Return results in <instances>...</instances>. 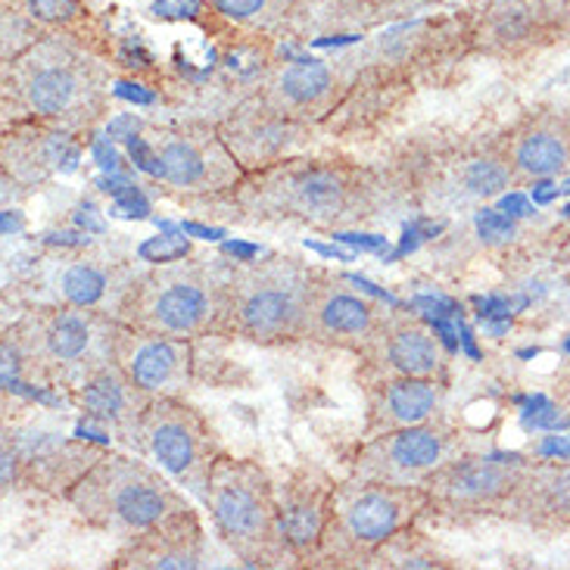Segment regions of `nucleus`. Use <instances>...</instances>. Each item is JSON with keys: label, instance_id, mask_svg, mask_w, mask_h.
<instances>
[{"label": "nucleus", "instance_id": "1", "mask_svg": "<svg viewBox=\"0 0 570 570\" xmlns=\"http://www.w3.org/2000/svg\"><path fill=\"white\" fill-rule=\"evenodd\" d=\"M400 187L386 166L346 154H296L247 171L213 222L296 225L312 232H350L402 213Z\"/></svg>", "mask_w": 570, "mask_h": 570}, {"label": "nucleus", "instance_id": "2", "mask_svg": "<svg viewBox=\"0 0 570 570\" xmlns=\"http://www.w3.org/2000/svg\"><path fill=\"white\" fill-rule=\"evenodd\" d=\"M0 112L7 122L88 138L112 112V62L66 35H45L0 66Z\"/></svg>", "mask_w": 570, "mask_h": 570}, {"label": "nucleus", "instance_id": "3", "mask_svg": "<svg viewBox=\"0 0 570 570\" xmlns=\"http://www.w3.org/2000/svg\"><path fill=\"white\" fill-rule=\"evenodd\" d=\"M384 166L402 206L424 216H459L518 187L499 131H421Z\"/></svg>", "mask_w": 570, "mask_h": 570}, {"label": "nucleus", "instance_id": "4", "mask_svg": "<svg viewBox=\"0 0 570 570\" xmlns=\"http://www.w3.org/2000/svg\"><path fill=\"white\" fill-rule=\"evenodd\" d=\"M119 318L100 308L26 303L3 327V358L29 381L72 390L112 362Z\"/></svg>", "mask_w": 570, "mask_h": 570}, {"label": "nucleus", "instance_id": "5", "mask_svg": "<svg viewBox=\"0 0 570 570\" xmlns=\"http://www.w3.org/2000/svg\"><path fill=\"white\" fill-rule=\"evenodd\" d=\"M318 272L322 268L291 253L228 265L216 337L263 350L303 343L308 293Z\"/></svg>", "mask_w": 570, "mask_h": 570}, {"label": "nucleus", "instance_id": "6", "mask_svg": "<svg viewBox=\"0 0 570 570\" xmlns=\"http://www.w3.org/2000/svg\"><path fill=\"white\" fill-rule=\"evenodd\" d=\"M222 546L244 568H293L278 505V480L256 459L222 452L200 499Z\"/></svg>", "mask_w": 570, "mask_h": 570}, {"label": "nucleus", "instance_id": "7", "mask_svg": "<svg viewBox=\"0 0 570 570\" xmlns=\"http://www.w3.org/2000/svg\"><path fill=\"white\" fill-rule=\"evenodd\" d=\"M228 265L218 256L169 259L140 268L119 306V322L163 337H216Z\"/></svg>", "mask_w": 570, "mask_h": 570}, {"label": "nucleus", "instance_id": "8", "mask_svg": "<svg viewBox=\"0 0 570 570\" xmlns=\"http://www.w3.org/2000/svg\"><path fill=\"white\" fill-rule=\"evenodd\" d=\"M163 474L159 464L104 449L66 502L81 524L125 542L190 505Z\"/></svg>", "mask_w": 570, "mask_h": 570}, {"label": "nucleus", "instance_id": "9", "mask_svg": "<svg viewBox=\"0 0 570 570\" xmlns=\"http://www.w3.org/2000/svg\"><path fill=\"white\" fill-rule=\"evenodd\" d=\"M144 147L150 159L147 169L163 194L203 218H213L218 206L247 178L244 166L222 138L218 122L209 119L150 125L144 131Z\"/></svg>", "mask_w": 570, "mask_h": 570}, {"label": "nucleus", "instance_id": "10", "mask_svg": "<svg viewBox=\"0 0 570 570\" xmlns=\"http://www.w3.org/2000/svg\"><path fill=\"white\" fill-rule=\"evenodd\" d=\"M424 487H396L362 478L340 480L331 524L324 530L312 570L371 568L381 546L405 527L424 524Z\"/></svg>", "mask_w": 570, "mask_h": 570}, {"label": "nucleus", "instance_id": "11", "mask_svg": "<svg viewBox=\"0 0 570 570\" xmlns=\"http://www.w3.org/2000/svg\"><path fill=\"white\" fill-rule=\"evenodd\" d=\"M530 459L511 455H483L464 449L446 462L428 483V514L424 524L474 527L487 521H505L511 499L518 495L527 478Z\"/></svg>", "mask_w": 570, "mask_h": 570}, {"label": "nucleus", "instance_id": "12", "mask_svg": "<svg viewBox=\"0 0 570 570\" xmlns=\"http://www.w3.org/2000/svg\"><path fill=\"white\" fill-rule=\"evenodd\" d=\"M138 275L135 259L119 249H53L35 259L19 293L26 303H62L119 315L125 293Z\"/></svg>", "mask_w": 570, "mask_h": 570}, {"label": "nucleus", "instance_id": "13", "mask_svg": "<svg viewBox=\"0 0 570 570\" xmlns=\"http://www.w3.org/2000/svg\"><path fill=\"white\" fill-rule=\"evenodd\" d=\"M135 449L197 499L206 493L213 464L225 452L209 417L185 396H154L147 402Z\"/></svg>", "mask_w": 570, "mask_h": 570}, {"label": "nucleus", "instance_id": "14", "mask_svg": "<svg viewBox=\"0 0 570 570\" xmlns=\"http://www.w3.org/2000/svg\"><path fill=\"white\" fill-rule=\"evenodd\" d=\"M468 16L480 60L530 62L570 45V0H480Z\"/></svg>", "mask_w": 570, "mask_h": 570}, {"label": "nucleus", "instance_id": "15", "mask_svg": "<svg viewBox=\"0 0 570 570\" xmlns=\"http://www.w3.org/2000/svg\"><path fill=\"white\" fill-rule=\"evenodd\" d=\"M104 449L78 443L60 431H47L41 424H3V493H38L66 502L78 480L88 474Z\"/></svg>", "mask_w": 570, "mask_h": 570}, {"label": "nucleus", "instance_id": "16", "mask_svg": "<svg viewBox=\"0 0 570 570\" xmlns=\"http://www.w3.org/2000/svg\"><path fill=\"white\" fill-rule=\"evenodd\" d=\"M462 428L443 412L431 421L396 428V431L365 436L350 462V478L396 483V487H424L428 480L464 452Z\"/></svg>", "mask_w": 570, "mask_h": 570}, {"label": "nucleus", "instance_id": "17", "mask_svg": "<svg viewBox=\"0 0 570 570\" xmlns=\"http://www.w3.org/2000/svg\"><path fill=\"white\" fill-rule=\"evenodd\" d=\"M350 81L353 57L346 50L334 57L275 60L249 94L284 119L324 131V125L331 122V116L350 91Z\"/></svg>", "mask_w": 570, "mask_h": 570}, {"label": "nucleus", "instance_id": "18", "mask_svg": "<svg viewBox=\"0 0 570 570\" xmlns=\"http://www.w3.org/2000/svg\"><path fill=\"white\" fill-rule=\"evenodd\" d=\"M358 384L377 377H431L449 381V353L440 334L415 312L390 308L368 346L355 355Z\"/></svg>", "mask_w": 570, "mask_h": 570}, {"label": "nucleus", "instance_id": "19", "mask_svg": "<svg viewBox=\"0 0 570 570\" xmlns=\"http://www.w3.org/2000/svg\"><path fill=\"white\" fill-rule=\"evenodd\" d=\"M514 185H540L570 175V109L561 104H533L509 125L495 128Z\"/></svg>", "mask_w": 570, "mask_h": 570}, {"label": "nucleus", "instance_id": "20", "mask_svg": "<svg viewBox=\"0 0 570 570\" xmlns=\"http://www.w3.org/2000/svg\"><path fill=\"white\" fill-rule=\"evenodd\" d=\"M386 312L390 308L355 291L350 281L322 268L315 287L308 293L303 343L358 355L368 346L374 331L381 327Z\"/></svg>", "mask_w": 570, "mask_h": 570}, {"label": "nucleus", "instance_id": "21", "mask_svg": "<svg viewBox=\"0 0 570 570\" xmlns=\"http://www.w3.org/2000/svg\"><path fill=\"white\" fill-rule=\"evenodd\" d=\"M218 131L244 171H256L287 156L306 154L315 144V135H322L312 125L284 119L275 109L259 104L253 94H244L232 112L218 119Z\"/></svg>", "mask_w": 570, "mask_h": 570}, {"label": "nucleus", "instance_id": "22", "mask_svg": "<svg viewBox=\"0 0 570 570\" xmlns=\"http://www.w3.org/2000/svg\"><path fill=\"white\" fill-rule=\"evenodd\" d=\"M340 480L318 462H296L278 478V505L293 568H312L331 524Z\"/></svg>", "mask_w": 570, "mask_h": 570}, {"label": "nucleus", "instance_id": "23", "mask_svg": "<svg viewBox=\"0 0 570 570\" xmlns=\"http://www.w3.org/2000/svg\"><path fill=\"white\" fill-rule=\"evenodd\" d=\"M112 362L147 393V396H187L197 381L194 340L163 337L119 322Z\"/></svg>", "mask_w": 570, "mask_h": 570}, {"label": "nucleus", "instance_id": "24", "mask_svg": "<svg viewBox=\"0 0 570 570\" xmlns=\"http://www.w3.org/2000/svg\"><path fill=\"white\" fill-rule=\"evenodd\" d=\"M209 564V537L194 505L119 546L112 570H197Z\"/></svg>", "mask_w": 570, "mask_h": 570}, {"label": "nucleus", "instance_id": "25", "mask_svg": "<svg viewBox=\"0 0 570 570\" xmlns=\"http://www.w3.org/2000/svg\"><path fill=\"white\" fill-rule=\"evenodd\" d=\"M81 150V138L29 122H7L0 138V171L3 185L31 194L47 185L57 171L72 163Z\"/></svg>", "mask_w": 570, "mask_h": 570}, {"label": "nucleus", "instance_id": "26", "mask_svg": "<svg viewBox=\"0 0 570 570\" xmlns=\"http://www.w3.org/2000/svg\"><path fill=\"white\" fill-rule=\"evenodd\" d=\"M428 7H433L431 0H296L287 35L299 41L353 35L377 26H396Z\"/></svg>", "mask_w": 570, "mask_h": 570}, {"label": "nucleus", "instance_id": "27", "mask_svg": "<svg viewBox=\"0 0 570 570\" xmlns=\"http://www.w3.org/2000/svg\"><path fill=\"white\" fill-rule=\"evenodd\" d=\"M69 400L85 415V421H91L104 431H112L122 443L135 446L140 415L154 396H147L116 362H109L104 368L88 374L78 386H72Z\"/></svg>", "mask_w": 570, "mask_h": 570}, {"label": "nucleus", "instance_id": "28", "mask_svg": "<svg viewBox=\"0 0 570 570\" xmlns=\"http://www.w3.org/2000/svg\"><path fill=\"white\" fill-rule=\"evenodd\" d=\"M365 390V428L362 436L396 431L409 424L431 421L443 412L449 381L431 377H377L362 384Z\"/></svg>", "mask_w": 570, "mask_h": 570}, {"label": "nucleus", "instance_id": "29", "mask_svg": "<svg viewBox=\"0 0 570 570\" xmlns=\"http://www.w3.org/2000/svg\"><path fill=\"white\" fill-rule=\"evenodd\" d=\"M0 7L26 16L41 35H66L100 53L112 66H119V47L109 29V19L97 13L88 0H0Z\"/></svg>", "mask_w": 570, "mask_h": 570}, {"label": "nucleus", "instance_id": "30", "mask_svg": "<svg viewBox=\"0 0 570 570\" xmlns=\"http://www.w3.org/2000/svg\"><path fill=\"white\" fill-rule=\"evenodd\" d=\"M505 521L540 533L570 530V462L530 459L527 478L518 495L511 499Z\"/></svg>", "mask_w": 570, "mask_h": 570}, {"label": "nucleus", "instance_id": "31", "mask_svg": "<svg viewBox=\"0 0 570 570\" xmlns=\"http://www.w3.org/2000/svg\"><path fill=\"white\" fill-rule=\"evenodd\" d=\"M459 561L449 556L440 542L421 524L400 530L371 561V570H452Z\"/></svg>", "mask_w": 570, "mask_h": 570}, {"label": "nucleus", "instance_id": "32", "mask_svg": "<svg viewBox=\"0 0 570 570\" xmlns=\"http://www.w3.org/2000/svg\"><path fill=\"white\" fill-rule=\"evenodd\" d=\"M228 26L259 35H287L296 0H206Z\"/></svg>", "mask_w": 570, "mask_h": 570}, {"label": "nucleus", "instance_id": "33", "mask_svg": "<svg viewBox=\"0 0 570 570\" xmlns=\"http://www.w3.org/2000/svg\"><path fill=\"white\" fill-rule=\"evenodd\" d=\"M546 253H549V263L556 268L558 278L570 287V222H561L552 228Z\"/></svg>", "mask_w": 570, "mask_h": 570}, {"label": "nucleus", "instance_id": "34", "mask_svg": "<svg viewBox=\"0 0 570 570\" xmlns=\"http://www.w3.org/2000/svg\"><path fill=\"white\" fill-rule=\"evenodd\" d=\"M549 396L556 402L558 409L564 412V417L570 421V358H564L561 365L552 374V381H549Z\"/></svg>", "mask_w": 570, "mask_h": 570}, {"label": "nucleus", "instance_id": "35", "mask_svg": "<svg viewBox=\"0 0 570 570\" xmlns=\"http://www.w3.org/2000/svg\"><path fill=\"white\" fill-rule=\"evenodd\" d=\"M431 3H433V7H436V3H443V0H431Z\"/></svg>", "mask_w": 570, "mask_h": 570}]
</instances>
